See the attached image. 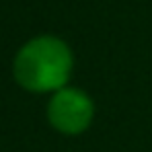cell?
Returning <instances> with one entry per match:
<instances>
[{"label": "cell", "mask_w": 152, "mask_h": 152, "mask_svg": "<svg viewBox=\"0 0 152 152\" xmlns=\"http://www.w3.org/2000/svg\"><path fill=\"white\" fill-rule=\"evenodd\" d=\"M51 121L60 129L64 132H78L88 124V117H91V105L88 101L72 91H66V93H60L53 103H51L50 109Z\"/></svg>", "instance_id": "cell-2"}, {"label": "cell", "mask_w": 152, "mask_h": 152, "mask_svg": "<svg viewBox=\"0 0 152 152\" xmlns=\"http://www.w3.org/2000/svg\"><path fill=\"white\" fill-rule=\"evenodd\" d=\"M70 58L66 48L56 39H37L19 53L17 76L35 91L60 86L68 76Z\"/></svg>", "instance_id": "cell-1"}]
</instances>
